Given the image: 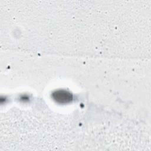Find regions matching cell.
<instances>
[{"label":"cell","mask_w":151,"mask_h":151,"mask_svg":"<svg viewBox=\"0 0 151 151\" xmlns=\"http://www.w3.org/2000/svg\"><path fill=\"white\" fill-rule=\"evenodd\" d=\"M53 99L59 103H67L71 101L73 96L71 93L65 90H58L52 93Z\"/></svg>","instance_id":"cell-1"}]
</instances>
